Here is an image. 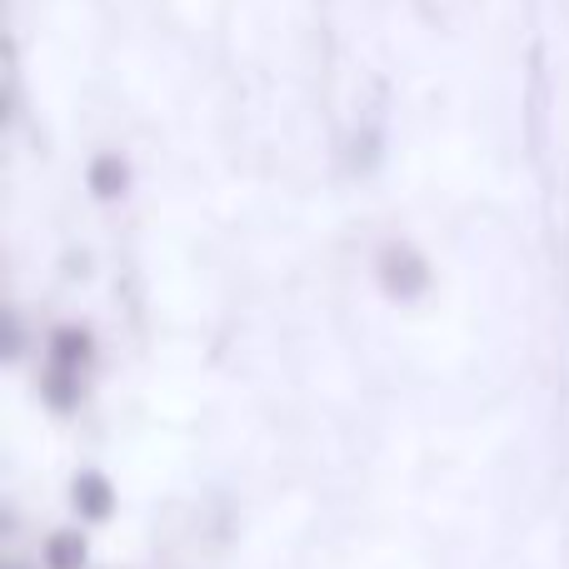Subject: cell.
I'll list each match as a JSON object with an SVG mask.
<instances>
[{
	"instance_id": "obj_1",
	"label": "cell",
	"mask_w": 569,
	"mask_h": 569,
	"mask_svg": "<svg viewBox=\"0 0 569 569\" xmlns=\"http://www.w3.org/2000/svg\"><path fill=\"white\" fill-rule=\"evenodd\" d=\"M90 186L100 190V196H116L120 186H126V166H120L116 156H106V160H96V170H90Z\"/></svg>"
},
{
	"instance_id": "obj_2",
	"label": "cell",
	"mask_w": 569,
	"mask_h": 569,
	"mask_svg": "<svg viewBox=\"0 0 569 569\" xmlns=\"http://www.w3.org/2000/svg\"><path fill=\"white\" fill-rule=\"evenodd\" d=\"M385 270H390V284H395V290H420V284H425V276H420V266H415V260L410 256H385Z\"/></svg>"
},
{
	"instance_id": "obj_3",
	"label": "cell",
	"mask_w": 569,
	"mask_h": 569,
	"mask_svg": "<svg viewBox=\"0 0 569 569\" xmlns=\"http://www.w3.org/2000/svg\"><path fill=\"white\" fill-rule=\"evenodd\" d=\"M56 355H60V365L86 360V340H80V335H60V340H56Z\"/></svg>"
}]
</instances>
